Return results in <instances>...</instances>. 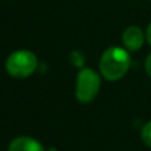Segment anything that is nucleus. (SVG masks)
Instances as JSON below:
<instances>
[{
	"label": "nucleus",
	"mask_w": 151,
	"mask_h": 151,
	"mask_svg": "<svg viewBox=\"0 0 151 151\" xmlns=\"http://www.w3.org/2000/svg\"><path fill=\"white\" fill-rule=\"evenodd\" d=\"M130 66V56L119 47H111L104 52L99 60V70L107 81L122 78Z\"/></svg>",
	"instance_id": "f257e3e1"
},
{
	"label": "nucleus",
	"mask_w": 151,
	"mask_h": 151,
	"mask_svg": "<svg viewBox=\"0 0 151 151\" xmlns=\"http://www.w3.org/2000/svg\"><path fill=\"white\" fill-rule=\"evenodd\" d=\"M37 57L29 50H16L5 61V70L15 78H27L37 69Z\"/></svg>",
	"instance_id": "f03ea898"
},
{
	"label": "nucleus",
	"mask_w": 151,
	"mask_h": 151,
	"mask_svg": "<svg viewBox=\"0 0 151 151\" xmlns=\"http://www.w3.org/2000/svg\"><path fill=\"white\" fill-rule=\"evenodd\" d=\"M101 86L99 76L90 68H82L77 74L76 97L80 102L88 104L96 98Z\"/></svg>",
	"instance_id": "7ed1b4c3"
},
{
	"label": "nucleus",
	"mask_w": 151,
	"mask_h": 151,
	"mask_svg": "<svg viewBox=\"0 0 151 151\" xmlns=\"http://www.w3.org/2000/svg\"><path fill=\"white\" fill-rule=\"evenodd\" d=\"M122 41L129 50L135 52V50L141 49L142 45H143L145 35L139 27H135V25L129 27L122 35Z\"/></svg>",
	"instance_id": "20e7f679"
},
{
	"label": "nucleus",
	"mask_w": 151,
	"mask_h": 151,
	"mask_svg": "<svg viewBox=\"0 0 151 151\" xmlns=\"http://www.w3.org/2000/svg\"><path fill=\"white\" fill-rule=\"evenodd\" d=\"M8 151H45L39 141L31 137H17L8 146Z\"/></svg>",
	"instance_id": "39448f33"
},
{
	"label": "nucleus",
	"mask_w": 151,
	"mask_h": 151,
	"mask_svg": "<svg viewBox=\"0 0 151 151\" xmlns=\"http://www.w3.org/2000/svg\"><path fill=\"white\" fill-rule=\"evenodd\" d=\"M142 139L147 146L151 147V121L147 122L142 129Z\"/></svg>",
	"instance_id": "423d86ee"
},
{
	"label": "nucleus",
	"mask_w": 151,
	"mask_h": 151,
	"mask_svg": "<svg viewBox=\"0 0 151 151\" xmlns=\"http://www.w3.org/2000/svg\"><path fill=\"white\" fill-rule=\"evenodd\" d=\"M145 66H146V72H147V74L151 77V53L149 56H147V58H146V63H145Z\"/></svg>",
	"instance_id": "0eeeda50"
},
{
	"label": "nucleus",
	"mask_w": 151,
	"mask_h": 151,
	"mask_svg": "<svg viewBox=\"0 0 151 151\" xmlns=\"http://www.w3.org/2000/svg\"><path fill=\"white\" fill-rule=\"evenodd\" d=\"M146 39H147V41H149V44L151 45V23H150L149 28H147V32H146Z\"/></svg>",
	"instance_id": "6e6552de"
}]
</instances>
